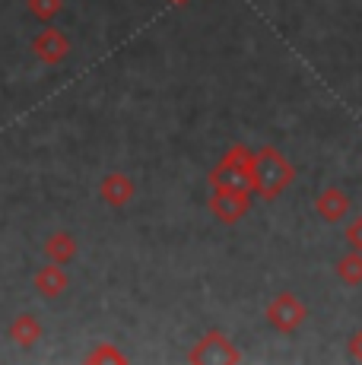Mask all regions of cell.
<instances>
[{
  "mask_svg": "<svg viewBox=\"0 0 362 365\" xmlns=\"http://www.w3.org/2000/svg\"><path fill=\"white\" fill-rule=\"evenodd\" d=\"M350 353H353V359H359V362H362V331H359V334H353V340H350Z\"/></svg>",
  "mask_w": 362,
  "mask_h": 365,
  "instance_id": "cell-6",
  "label": "cell"
},
{
  "mask_svg": "<svg viewBox=\"0 0 362 365\" xmlns=\"http://www.w3.org/2000/svg\"><path fill=\"white\" fill-rule=\"evenodd\" d=\"M337 277L343 279L346 286H359L362 283V255H359V251L340 257V261H337Z\"/></svg>",
  "mask_w": 362,
  "mask_h": 365,
  "instance_id": "cell-4",
  "label": "cell"
},
{
  "mask_svg": "<svg viewBox=\"0 0 362 365\" xmlns=\"http://www.w3.org/2000/svg\"><path fill=\"white\" fill-rule=\"evenodd\" d=\"M346 242H350L356 251H362V216L356 222H350V229H346Z\"/></svg>",
  "mask_w": 362,
  "mask_h": 365,
  "instance_id": "cell-5",
  "label": "cell"
},
{
  "mask_svg": "<svg viewBox=\"0 0 362 365\" xmlns=\"http://www.w3.org/2000/svg\"><path fill=\"white\" fill-rule=\"evenodd\" d=\"M267 314H270V324L280 327V331H296V327L305 321V308L299 305V299L289 296V292H283V296L270 305Z\"/></svg>",
  "mask_w": 362,
  "mask_h": 365,
  "instance_id": "cell-2",
  "label": "cell"
},
{
  "mask_svg": "<svg viewBox=\"0 0 362 365\" xmlns=\"http://www.w3.org/2000/svg\"><path fill=\"white\" fill-rule=\"evenodd\" d=\"M318 213L324 216L327 222H337L350 213V197H346L340 187H327V191L318 197Z\"/></svg>",
  "mask_w": 362,
  "mask_h": 365,
  "instance_id": "cell-3",
  "label": "cell"
},
{
  "mask_svg": "<svg viewBox=\"0 0 362 365\" xmlns=\"http://www.w3.org/2000/svg\"><path fill=\"white\" fill-rule=\"evenodd\" d=\"M289 181H292V168H289L286 159H283L280 153H274V150H264L261 159H257V165H254L257 191H261L264 197H276Z\"/></svg>",
  "mask_w": 362,
  "mask_h": 365,
  "instance_id": "cell-1",
  "label": "cell"
}]
</instances>
